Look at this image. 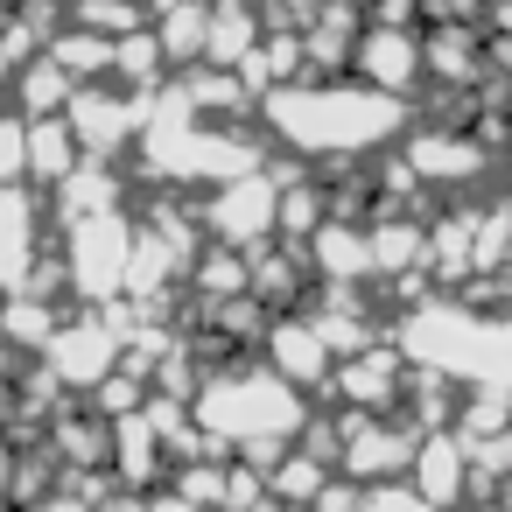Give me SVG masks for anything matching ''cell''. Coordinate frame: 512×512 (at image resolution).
Instances as JSON below:
<instances>
[{
	"instance_id": "cell-22",
	"label": "cell",
	"mask_w": 512,
	"mask_h": 512,
	"mask_svg": "<svg viewBox=\"0 0 512 512\" xmlns=\"http://www.w3.org/2000/svg\"><path fill=\"white\" fill-rule=\"evenodd\" d=\"M50 57H57L71 78H92V71H113L120 43H106L99 29H78V36H57V43H50Z\"/></svg>"
},
{
	"instance_id": "cell-3",
	"label": "cell",
	"mask_w": 512,
	"mask_h": 512,
	"mask_svg": "<svg viewBox=\"0 0 512 512\" xmlns=\"http://www.w3.org/2000/svg\"><path fill=\"white\" fill-rule=\"evenodd\" d=\"M400 358H414L421 372L463 379V386H491L512 393V316L491 323L463 302H414L400 316Z\"/></svg>"
},
{
	"instance_id": "cell-27",
	"label": "cell",
	"mask_w": 512,
	"mask_h": 512,
	"mask_svg": "<svg viewBox=\"0 0 512 512\" xmlns=\"http://www.w3.org/2000/svg\"><path fill=\"white\" fill-rule=\"evenodd\" d=\"M253 295H295V260H253Z\"/></svg>"
},
{
	"instance_id": "cell-33",
	"label": "cell",
	"mask_w": 512,
	"mask_h": 512,
	"mask_svg": "<svg viewBox=\"0 0 512 512\" xmlns=\"http://www.w3.org/2000/svg\"><path fill=\"white\" fill-rule=\"evenodd\" d=\"M0 71H8V57H0Z\"/></svg>"
},
{
	"instance_id": "cell-31",
	"label": "cell",
	"mask_w": 512,
	"mask_h": 512,
	"mask_svg": "<svg viewBox=\"0 0 512 512\" xmlns=\"http://www.w3.org/2000/svg\"><path fill=\"white\" fill-rule=\"evenodd\" d=\"M281 8H309V0H281Z\"/></svg>"
},
{
	"instance_id": "cell-30",
	"label": "cell",
	"mask_w": 512,
	"mask_h": 512,
	"mask_svg": "<svg viewBox=\"0 0 512 512\" xmlns=\"http://www.w3.org/2000/svg\"><path fill=\"white\" fill-rule=\"evenodd\" d=\"M8 484H15V456H8V449H0V491H8Z\"/></svg>"
},
{
	"instance_id": "cell-5",
	"label": "cell",
	"mask_w": 512,
	"mask_h": 512,
	"mask_svg": "<svg viewBox=\"0 0 512 512\" xmlns=\"http://www.w3.org/2000/svg\"><path fill=\"white\" fill-rule=\"evenodd\" d=\"M43 365L64 379V386H78V393H99L120 365H127V337L99 316V309H85L78 323H64L57 337H50V351H43Z\"/></svg>"
},
{
	"instance_id": "cell-24",
	"label": "cell",
	"mask_w": 512,
	"mask_h": 512,
	"mask_svg": "<svg viewBox=\"0 0 512 512\" xmlns=\"http://www.w3.org/2000/svg\"><path fill=\"white\" fill-rule=\"evenodd\" d=\"M176 491H183V498H197V505H225V491H232V470H225V463H183Z\"/></svg>"
},
{
	"instance_id": "cell-1",
	"label": "cell",
	"mask_w": 512,
	"mask_h": 512,
	"mask_svg": "<svg viewBox=\"0 0 512 512\" xmlns=\"http://www.w3.org/2000/svg\"><path fill=\"white\" fill-rule=\"evenodd\" d=\"M267 127L302 155H365L407 127V106L379 85H281L267 92Z\"/></svg>"
},
{
	"instance_id": "cell-18",
	"label": "cell",
	"mask_w": 512,
	"mask_h": 512,
	"mask_svg": "<svg viewBox=\"0 0 512 512\" xmlns=\"http://www.w3.org/2000/svg\"><path fill=\"white\" fill-rule=\"evenodd\" d=\"M260 50V22H253V8H246V0H218V8H211V64H246Z\"/></svg>"
},
{
	"instance_id": "cell-20",
	"label": "cell",
	"mask_w": 512,
	"mask_h": 512,
	"mask_svg": "<svg viewBox=\"0 0 512 512\" xmlns=\"http://www.w3.org/2000/svg\"><path fill=\"white\" fill-rule=\"evenodd\" d=\"M323 484H330V463H323L316 449L281 456V463L267 470V491H274V498H288V505H316V498H323Z\"/></svg>"
},
{
	"instance_id": "cell-21",
	"label": "cell",
	"mask_w": 512,
	"mask_h": 512,
	"mask_svg": "<svg viewBox=\"0 0 512 512\" xmlns=\"http://www.w3.org/2000/svg\"><path fill=\"white\" fill-rule=\"evenodd\" d=\"M64 323L50 316V302L43 295H15L8 302V316H0V337L8 344H22V351H50V337H57Z\"/></svg>"
},
{
	"instance_id": "cell-8",
	"label": "cell",
	"mask_w": 512,
	"mask_h": 512,
	"mask_svg": "<svg viewBox=\"0 0 512 512\" xmlns=\"http://www.w3.org/2000/svg\"><path fill=\"white\" fill-rule=\"evenodd\" d=\"M470 477H477V456H470V442L435 428V435L421 442V456H414V491H421L428 505L456 512V498L470 491Z\"/></svg>"
},
{
	"instance_id": "cell-11",
	"label": "cell",
	"mask_w": 512,
	"mask_h": 512,
	"mask_svg": "<svg viewBox=\"0 0 512 512\" xmlns=\"http://www.w3.org/2000/svg\"><path fill=\"white\" fill-rule=\"evenodd\" d=\"M330 393H344L358 414H386L393 407V393H400V351H358V358H344L337 372H330Z\"/></svg>"
},
{
	"instance_id": "cell-14",
	"label": "cell",
	"mask_w": 512,
	"mask_h": 512,
	"mask_svg": "<svg viewBox=\"0 0 512 512\" xmlns=\"http://www.w3.org/2000/svg\"><path fill=\"white\" fill-rule=\"evenodd\" d=\"M407 169L421 183H470V176H484V148L463 141V134H414L407 141Z\"/></svg>"
},
{
	"instance_id": "cell-23",
	"label": "cell",
	"mask_w": 512,
	"mask_h": 512,
	"mask_svg": "<svg viewBox=\"0 0 512 512\" xmlns=\"http://www.w3.org/2000/svg\"><path fill=\"white\" fill-rule=\"evenodd\" d=\"M99 211H120V183H113L106 169L64 176V218H99Z\"/></svg>"
},
{
	"instance_id": "cell-15",
	"label": "cell",
	"mask_w": 512,
	"mask_h": 512,
	"mask_svg": "<svg viewBox=\"0 0 512 512\" xmlns=\"http://www.w3.org/2000/svg\"><path fill=\"white\" fill-rule=\"evenodd\" d=\"M78 155H85V141H78L71 113H57V120H29V176L64 183V176H78V169H85Z\"/></svg>"
},
{
	"instance_id": "cell-32",
	"label": "cell",
	"mask_w": 512,
	"mask_h": 512,
	"mask_svg": "<svg viewBox=\"0 0 512 512\" xmlns=\"http://www.w3.org/2000/svg\"><path fill=\"white\" fill-rule=\"evenodd\" d=\"M260 512H281V505H260Z\"/></svg>"
},
{
	"instance_id": "cell-13",
	"label": "cell",
	"mask_w": 512,
	"mask_h": 512,
	"mask_svg": "<svg viewBox=\"0 0 512 512\" xmlns=\"http://www.w3.org/2000/svg\"><path fill=\"white\" fill-rule=\"evenodd\" d=\"M71 127H78L85 155H113V148L141 127V106H134V99H106V92H85V85H78V99H71Z\"/></svg>"
},
{
	"instance_id": "cell-28",
	"label": "cell",
	"mask_w": 512,
	"mask_h": 512,
	"mask_svg": "<svg viewBox=\"0 0 512 512\" xmlns=\"http://www.w3.org/2000/svg\"><path fill=\"white\" fill-rule=\"evenodd\" d=\"M365 512H442V505H428L421 491H393V484H372Z\"/></svg>"
},
{
	"instance_id": "cell-17",
	"label": "cell",
	"mask_w": 512,
	"mask_h": 512,
	"mask_svg": "<svg viewBox=\"0 0 512 512\" xmlns=\"http://www.w3.org/2000/svg\"><path fill=\"white\" fill-rule=\"evenodd\" d=\"M113 449H120V477L127 484H155V470H162V428L148 421V407L113 421Z\"/></svg>"
},
{
	"instance_id": "cell-6",
	"label": "cell",
	"mask_w": 512,
	"mask_h": 512,
	"mask_svg": "<svg viewBox=\"0 0 512 512\" xmlns=\"http://www.w3.org/2000/svg\"><path fill=\"white\" fill-rule=\"evenodd\" d=\"M204 225L225 239V246H239V253H260V239L267 232H281V190H274V176H232V183H218V197L204 204Z\"/></svg>"
},
{
	"instance_id": "cell-10",
	"label": "cell",
	"mask_w": 512,
	"mask_h": 512,
	"mask_svg": "<svg viewBox=\"0 0 512 512\" xmlns=\"http://www.w3.org/2000/svg\"><path fill=\"white\" fill-rule=\"evenodd\" d=\"M267 358H274V372H281V379H295V386H323L337 351L323 344V330H316L309 316H288V323H274V330H267Z\"/></svg>"
},
{
	"instance_id": "cell-2",
	"label": "cell",
	"mask_w": 512,
	"mask_h": 512,
	"mask_svg": "<svg viewBox=\"0 0 512 512\" xmlns=\"http://www.w3.org/2000/svg\"><path fill=\"white\" fill-rule=\"evenodd\" d=\"M197 421L225 449H246L253 470H274L288 442L309 428V407H302V386L281 372H218L197 386Z\"/></svg>"
},
{
	"instance_id": "cell-12",
	"label": "cell",
	"mask_w": 512,
	"mask_h": 512,
	"mask_svg": "<svg viewBox=\"0 0 512 512\" xmlns=\"http://www.w3.org/2000/svg\"><path fill=\"white\" fill-rule=\"evenodd\" d=\"M43 260H36V204H29V190H0V288H29V274H36Z\"/></svg>"
},
{
	"instance_id": "cell-9",
	"label": "cell",
	"mask_w": 512,
	"mask_h": 512,
	"mask_svg": "<svg viewBox=\"0 0 512 512\" xmlns=\"http://www.w3.org/2000/svg\"><path fill=\"white\" fill-rule=\"evenodd\" d=\"M351 64H358V71H365L379 92H407V85H414V71H421L428 57L414 50V36H407V29L372 22V29L358 36V57H351Z\"/></svg>"
},
{
	"instance_id": "cell-4",
	"label": "cell",
	"mask_w": 512,
	"mask_h": 512,
	"mask_svg": "<svg viewBox=\"0 0 512 512\" xmlns=\"http://www.w3.org/2000/svg\"><path fill=\"white\" fill-rule=\"evenodd\" d=\"M134 246H141V232H134L120 211L71 218L64 267H71V288H78V302H92V309L120 302V295H127V281H134Z\"/></svg>"
},
{
	"instance_id": "cell-7",
	"label": "cell",
	"mask_w": 512,
	"mask_h": 512,
	"mask_svg": "<svg viewBox=\"0 0 512 512\" xmlns=\"http://www.w3.org/2000/svg\"><path fill=\"white\" fill-rule=\"evenodd\" d=\"M421 442L428 435H414V428H393L386 414H344V477H358V484H379L386 470H414V456H421Z\"/></svg>"
},
{
	"instance_id": "cell-19",
	"label": "cell",
	"mask_w": 512,
	"mask_h": 512,
	"mask_svg": "<svg viewBox=\"0 0 512 512\" xmlns=\"http://www.w3.org/2000/svg\"><path fill=\"white\" fill-rule=\"evenodd\" d=\"M372 260H379V274L428 267V232L407 225V218H386V225H372Z\"/></svg>"
},
{
	"instance_id": "cell-16",
	"label": "cell",
	"mask_w": 512,
	"mask_h": 512,
	"mask_svg": "<svg viewBox=\"0 0 512 512\" xmlns=\"http://www.w3.org/2000/svg\"><path fill=\"white\" fill-rule=\"evenodd\" d=\"M309 246H316L309 260H316L330 281H365V274H379V260H372V232H358V225H344V218H330Z\"/></svg>"
},
{
	"instance_id": "cell-29",
	"label": "cell",
	"mask_w": 512,
	"mask_h": 512,
	"mask_svg": "<svg viewBox=\"0 0 512 512\" xmlns=\"http://www.w3.org/2000/svg\"><path fill=\"white\" fill-rule=\"evenodd\" d=\"M148 512H204V505H197V498H183V491H169V498L155 491V498H148Z\"/></svg>"
},
{
	"instance_id": "cell-25",
	"label": "cell",
	"mask_w": 512,
	"mask_h": 512,
	"mask_svg": "<svg viewBox=\"0 0 512 512\" xmlns=\"http://www.w3.org/2000/svg\"><path fill=\"white\" fill-rule=\"evenodd\" d=\"M29 176V120H0V190Z\"/></svg>"
},
{
	"instance_id": "cell-26",
	"label": "cell",
	"mask_w": 512,
	"mask_h": 512,
	"mask_svg": "<svg viewBox=\"0 0 512 512\" xmlns=\"http://www.w3.org/2000/svg\"><path fill=\"white\" fill-rule=\"evenodd\" d=\"M428 64H435V71H449V78L477 71V57H470V36H463V29H435V36H428Z\"/></svg>"
}]
</instances>
